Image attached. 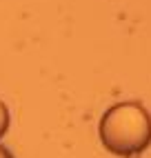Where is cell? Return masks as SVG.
<instances>
[{
	"instance_id": "6da1fadb",
	"label": "cell",
	"mask_w": 151,
	"mask_h": 158,
	"mask_svg": "<svg viewBox=\"0 0 151 158\" xmlns=\"http://www.w3.org/2000/svg\"><path fill=\"white\" fill-rule=\"evenodd\" d=\"M100 140L111 154L133 156L151 143V116L138 102H118L100 120Z\"/></svg>"
},
{
	"instance_id": "7a4b0ae2",
	"label": "cell",
	"mask_w": 151,
	"mask_h": 158,
	"mask_svg": "<svg viewBox=\"0 0 151 158\" xmlns=\"http://www.w3.org/2000/svg\"><path fill=\"white\" fill-rule=\"evenodd\" d=\"M7 127H9V111H7V105L0 100V138L5 136Z\"/></svg>"
},
{
	"instance_id": "3957f363",
	"label": "cell",
	"mask_w": 151,
	"mask_h": 158,
	"mask_svg": "<svg viewBox=\"0 0 151 158\" xmlns=\"http://www.w3.org/2000/svg\"><path fill=\"white\" fill-rule=\"evenodd\" d=\"M0 158H14V156L9 154V149H5V147L0 145Z\"/></svg>"
}]
</instances>
